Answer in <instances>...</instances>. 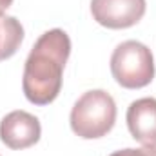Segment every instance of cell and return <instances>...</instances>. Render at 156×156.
<instances>
[{"mask_svg":"<svg viewBox=\"0 0 156 156\" xmlns=\"http://www.w3.org/2000/svg\"><path fill=\"white\" fill-rule=\"evenodd\" d=\"M116 122V104L104 89L83 93L71 109L69 123L73 133L83 140H96L111 133Z\"/></svg>","mask_w":156,"mask_h":156,"instance_id":"2","label":"cell"},{"mask_svg":"<svg viewBox=\"0 0 156 156\" xmlns=\"http://www.w3.org/2000/svg\"><path fill=\"white\" fill-rule=\"evenodd\" d=\"M145 0H91L93 18L107 29H127L145 15Z\"/></svg>","mask_w":156,"mask_h":156,"instance_id":"4","label":"cell"},{"mask_svg":"<svg viewBox=\"0 0 156 156\" xmlns=\"http://www.w3.org/2000/svg\"><path fill=\"white\" fill-rule=\"evenodd\" d=\"M71 55V38L64 29H49L40 37L24 66L22 89L35 105L56 100L62 89V75Z\"/></svg>","mask_w":156,"mask_h":156,"instance_id":"1","label":"cell"},{"mask_svg":"<svg viewBox=\"0 0 156 156\" xmlns=\"http://www.w3.org/2000/svg\"><path fill=\"white\" fill-rule=\"evenodd\" d=\"M127 127L131 136L144 144L156 145V98L134 100L127 109Z\"/></svg>","mask_w":156,"mask_h":156,"instance_id":"6","label":"cell"},{"mask_svg":"<svg viewBox=\"0 0 156 156\" xmlns=\"http://www.w3.org/2000/svg\"><path fill=\"white\" fill-rule=\"evenodd\" d=\"M109 156H156V145H144L138 149H122Z\"/></svg>","mask_w":156,"mask_h":156,"instance_id":"8","label":"cell"},{"mask_svg":"<svg viewBox=\"0 0 156 156\" xmlns=\"http://www.w3.org/2000/svg\"><path fill=\"white\" fill-rule=\"evenodd\" d=\"M111 73L125 89H142L154 78V58L151 49L138 40H125L111 55Z\"/></svg>","mask_w":156,"mask_h":156,"instance_id":"3","label":"cell"},{"mask_svg":"<svg viewBox=\"0 0 156 156\" xmlns=\"http://www.w3.org/2000/svg\"><path fill=\"white\" fill-rule=\"evenodd\" d=\"M40 120L27 111H11L0 122V140L5 147L20 151L40 140Z\"/></svg>","mask_w":156,"mask_h":156,"instance_id":"5","label":"cell"},{"mask_svg":"<svg viewBox=\"0 0 156 156\" xmlns=\"http://www.w3.org/2000/svg\"><path fill=\"white\" fill-rule=\"evenodd\" d=\"M24 40V27L15 16L0 13V60L11 58Z\"/></svg>","mask_w":156,"mask_h":156,"instance_id":"7","label":"cell"},{"mask_svg":"<svg viewBox=\"0 0 156 156\" xmlns=\"http://www.w3.org/2000/svg\"><path fill=\"white\" fill-rule=\"evenodd\" d=\"M11 4H13V0H0V13H4Z\"/></svg>","mask_w":156,"mask_h":156,"instance_id":"9","label":"cell"}]
</instances>
